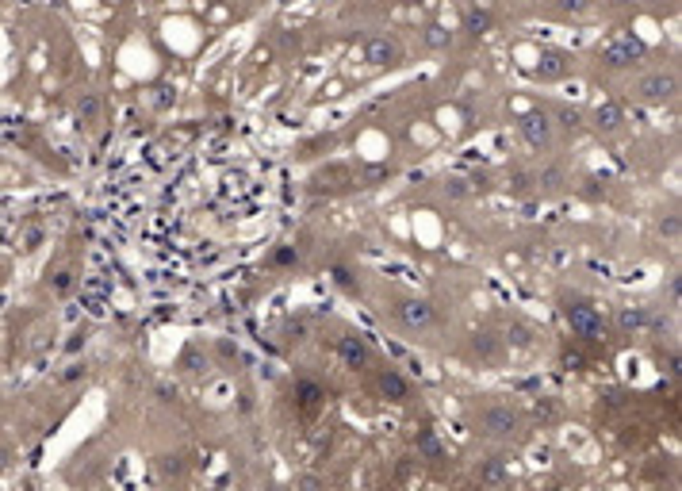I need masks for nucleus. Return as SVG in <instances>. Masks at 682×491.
I'll list each match as a JSON object with an SVG mask.
<instances>
[{"mask_svg":"<svg viewBox=\"0 0 682 491\" xmlns=\"http://www.w3.org/2000/svg\"><path fill=\"white\" fill-rule=\"evenodd\" d=\"M564 315H567V326L579 334V338H591V341H598V338H606V326H602V315L591 307V303H567L564 307Z\"/></svg>","mask_w":682,"mask_h":491,"instance_id":"nucleus-1","label":"nucleus"},{"mask_svg":"<svg viewBox=\"0 0 682 491\" xmlns=\"http://www.w3.org/2000/svg\"><path fill=\"white\" fill-rule=\"evenodd\" d=\"M644 58V42L633 39V35H621V39H609L606 46H602V62L613 69H625V66H633V62Z\"/></svg>","mask_w":682,"mask_h":491,"instance_id":"nucleus-2","label":"nucleus"},{"mask_svg":"<svg viewBox=\"0 0 682 491\" xmlns=\"http://www.w3.org/2000/svg\"><path fill=\"white\" fill-rule=\"evenodd\" d=\"M636 92H640L644 104H663L679 92V81H674L671 73H648L640 84H636Z\"/></svg>","mask_w":682,"mask_h":491,"instance_id":"nucleus-3","label":"nucleus"},{"mask_svg":"<svg viewBox=\"0 0 682 491\" xmlns=\"http://www.w3.org/2000/svg\"><path fill=\"white\" fill-rule=\"evenodd\" d=\"M364 62H368V66H376V69L395 66V62H399V42H395V39H384V35L368 39V42H364Z\"/></svg>","mask_w":682,"mask_h":491,"instance_id":"nucleus-4","label":"nucleus"},{"mask_svg":"<svg viewBox=\"0 0 682 491\" xmlns=\"http://www.w3.org/2000/svg\"><path fill=\"white\" fill-rule=\"evenodd\" d=\"M395 315H399L403 326H411V330H426V326L433 323V307H429L426 300H403L395 307Z\"/></svg>","mask_w":682,"mask_h":491,"instance_id":"nucleus-5","label":"nucleus"},{"mask_svg":"<svg viewBox=\"0 0 682 491\" xmlns=\"http://www.w3.org/2000/svg\"><path fill=\"white\" fill-rule=\"evenodd\" d=\"M518 131H521V139H526L529 146H548V139H552V123L541 116V111H529V116H521Z\"/></svg>","mask_w":682,"mask_h":491,"instance_id":"nucleus-6","label":"nucleus"},{"mask_svg":"<svg viewBox=\"0 0 682 491\" xmlns=\"http://www.w3.org/2000/svg\"><path fill=\"white\" fill-rule=\"evenodd\" d=\"M567 73V62L559 51H541V66H537V77L541 81H556V77Z\"/></svg>","mask_w":682,"mask_h":491,"instance_id":"nucleus-7","label":"nucleus"},{"mask_svg":"<svg viewBox=\"0 0 682 491\" xmlns=\"http://www.w3.org/2000/svg\"><path fill=\"white\" fill-rule=\"evenodd\" d=\"M337 350H341V361H346L349 368H361L364 361H368V346H364L361 338H341Z\"/></svg>","mask_w":682,"mask_h":491,"instance_id":"nucleus-8","label":"nucleus"},{"mask_svg":"<svg viewBox=\"0 0 682 491\" xmlns=\"http://www.w3.org/2000/svg\"><path fill=\"white\" fill-rule=\"evenodd\" d=\"M483 426L491 434H510V430H514V411H510V407H491L483 415Z\"/></svg>","mask_w":682,"mask_h":491,"instance_id":"nucleus-9","label":"nucleus"},{"mask_svg":"<svg viewBox=\"0 0 682 491\" xmlns=\"http://www.w3.org/2000/svg\"><path fill=\"white\" fill-rule=\"evenodd\" d=\"M379 391H384L387 400H406V380L399 373H384L379 376Z\"/></svg>","mask_w":682,"mask_h":491,"instance_id":"nucleus-10","label":"nucleus"},{"mask_svg":"<svg viewBox=\"0 0 682 491\" xmlns=\"http://www.w3.org/2000/svg\"><path fill=\"white\" fill-rule=\"evenodd\" d=\"M594 119H598V131H617V127H621V108H617V104H602V108L594 111Z\"/></svg>","mask_w":682,"mask_h":491,"instance_id":"nucleus-11","label":"nucleus"},{"mask_svg":"<svg viewBox=\"0 0 682 491\" xmlns=\"http://www.w3.org/2000/svg\"><path fill=\"white\" fill-rule=\"evenodd\" d=\"M479 483H506V465H502L499 457L487 461V465L479 468Z\"/></svg>","mask_w":682,"mask_h":491,"instance_id":"nucleus-12","label":"nucleus"},{"mask_svg":"<svg viewBox=\"0 0 682 491\" xmlns=\"http://www.w3.org/2000/svg\"><path fill=\"white\" fill-rule=\"evenodd\" d=\"M426 42L433 46V51H441V46H449V31H445L441 24H429L426 27Z\"/></svg>","mask_w":682,"mask_h":491,"instance_id":"nucleus-13","label":"nucleus"},{"mask_svg":"<svg viewBox=\"0 0 682 491\" xmlns=\"http://www.w3.org/2000/svg\"><path fill=\"white\" fill-rule=\"evenodd\" d=\"M96 111H100V96H84V100L77 104V116L81 119H96Z\"/></svg>","mask_w":682,"mask_h":491,"instance_id":"nucleus-14","label":"nucleus"},{"mask_svg":"<svg viewBox=\"0 0 682 491\" xmlns=\"http://www.w3.org/2000/svg\"><path fill=\"white\" fill-rule=\"evenodd\" d=\"M487 27H491V16H487V12H472L468 16V31L472 35H483Z\"/></svg>","mask_w":682,"mask_h":491,"instance_id":"nucleus-15","label":"nucleus"},{"mask_svg":"<svg viewBox=\"0 0 682 491\" xmlns=\"http://www.w3.org/2000/svg\"><path fill=\"white\" fill-rule=\"evenodd\" d=\"M559 181H564V173H559L556 166L544 169V173H541V188H544V192H556V188H559Z\"/></svg>","mask_w":682,"mask_h":491,"instance_id":"nucleus-16","label":"nucleus"},{"mask_svg":"<svg viewBox=\"0 0 682 491\" xmlns=\"http://www.w3.org/2000/svg\"><path fill=\"white\" fill-rule=\"evenodd\" d=\"M559 8H564L567 16H583V12L591 8V0H559Z\"/></svg>","mask_w":682,"mask_h":491,"instance_id":"nucleus-17","label":"nucleus"},{"mask_svg":"<svg viewBox=\"0 0 682 491\" xmlns=\"http://www.w3.org/2000/svg\"><path fill=\"white\" fill-rule=\"evenodd\" d=\"M644 319H648L644 311H621V326H625V330H633V326H644Z\"/></svg>","mask_w":682,"mask_h":491,"instance_id":"nucleus-18","label":"nucleus"},{"mask_svg":"<svg viewBox=\"0 0 682 491\" xmlns=\"http://www.w3.org/2000/svg\"><path fill=\"white\" fill-rule=\"evenodd\" d=\"M464 184H468V181H449V184H445V192H449V196H468V188H464Z\"/></svg>","mask_w":682,"mask_h":491,"instance_id":"nucleus-19","label":"nucleus"},{"mask_svg":"<svg viewBox=\"0 0 682 491\" xmlns=\"http://www.w3.org/2000/svg\"><path fill=\"white\" fill-rule=\"evenodd\" d=\"M69 284H73V273H58V280H54V288H58V292H66Z\"/></svg>","mask_w":682,"mask_h":491,"instance_id":"nucleus-20","label":"nucleus"},{"mask_svg":"<svg viewBox=\"0 0 682 491\" xmlns=\"http://www.w3.org/2000/svg\"><path fill=\"white\" fill-rule=\"evenodd\" d=\"M510 334H514V341H518V346H526V341H529V330H526V326H514Z\"/></svg>","mask_w":682,"mask_h":491,"instance_id":"nucleus-21","label":"nucleus"},{"mask_svg":"<svg viewBox=\"0 0 682 491\" xmlns=\"http://www.w3.org/2000/svg\"><path fill=\"white\" fill-rule=\"evenodd\" d=\"M559 123H564V127H575L579 116H575V111H559Z\"/></svg>","mask_w":682,"mask_h":491,"instance_id":"nucleus-22","label":"nucleus"},{"mask_svg":"<svg viewBox=\"0 0 682 491\" xmlns=\"http://www.w3.org/2000/svg\"><path fill=\"white\" fill-rule=\"evenodd\" d=\"M303 400H307V403L318 400V388H314V384H303Z\"/></svg>","mask_w":682,"mask_h":491,"instance_id":"nucleus-23","label":"nucleus"},{"mask_svg":"<svg viewBox=\"0 0 682 491\" xmlns=\"http://www.w3.org/2000/svg\"><path fill=\"white\" fill-rule=\"evenodd\" d=\"M422 449H426L429 457H437V453H441V449H437V441H433V438H422Z\"/></svg>","mask_w":682,"mask_h":491,"instance_id":"nucleus-24","label":"nucleus"},{"mask_svg":"<svg viewBox=\"0 0 682 491\" xmlns=\"http://www.w3.org/2000/svg\"><path fill=\"white\" fill-rule=\"evenodd\" d=\"M8 465H12V453L4 449V445H0V472H4V468H8Z\"/></svg>","mask_w":682,"mask_h":491,"instance_id":"nucleus-25","label":"nucleus"},{"mask_svg":"<svg viewBox=\"0 0 682 491\" xmlns=\"http://www.w3.org/2000/svg\"><path fill=\"white\" fill-rule=\"evenodd\" d=\"M276 261H280V265H288V261H296V253H291V250H280Z\"/></svg>","mask_w":682,"mask_h":491,"instance_id":"nucleus-26","label":"nucleus"},{"mask_svg":"<svg viewBox=\"0 0 682 491\" xmlns=\"http://www.w3.org/2000/svg\"><path fill=\"white\" fill-rule=\"evenodd\" d=\"M617 4H633V0H617Z\"/></svg>","mask_w":682,"mask_h":491,"instance_id":"nucleus-27","label":"nucleus"}]
</instances>
